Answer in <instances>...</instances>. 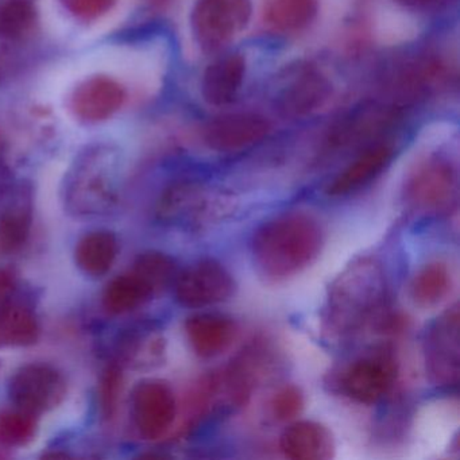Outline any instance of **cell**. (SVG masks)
<instances>
[{"label":"cell","instance_id":"1","mask_svg":"<svg viewBox=\"0 0 460 460\" xmlns=\"http://www.w3.org/2000/svg\"><path fill=\"white\" fill-rule=\"evenodd\" d=\"M323 244L324 233L319 220L304 212H287L255 231L252 262L269 281H287L319 258Z\"/></svg>","mask_w":460,"mask_h":460},{"label":"cell","instance_id":"2","mask_svg":"<svg viewBox=\"0 0 460 460\" xmlns=\"http://www.w3.org/2000/svg\"><path fill=\"white\" fill-rule=\"evenodd\" d=\"M385 295L379 263L371 260L352 263L330 289L323 316L325 332L333 338L354 335L378 311Z\"/></svg>","mask_w":460,"mask_h":460},{"label":"cell","instance_id":"3","mask_svg":"<svg viewBox=\"0 0 460 460\" xmlns=\"http://www.w3.org/2000/svg\"><path fill=\"white\" fill-rule=\"evenodd\" d=\"M119 195V163L107 147L90 149L79 157L64 185V203L71 214L93 217L109 212Z\"/></svg>","mask_w":460,"mask_h":460},{"label":"cell","instance_id":"4","mask_svg":"<svg viewBox=\"0 0 460 460\" xmlns=\"http://www.w3.org/2000/svg\"><path fill=\"white\" fill-rule=\"evenodd\" d=\"M456 196V171L441 157H429L420 163L409 174L403 190L406 207L414 214L428 217L448 212Z\"/></svg>","mask_w":460,"mask_h":460},{"label":"cell","instance_id":"5","mask_svg":"<svg viewBox=\"0 0 460 460\" xmlns=\"http://www.w3.org/2000/svg\"><path fill=\"white\" fill-rule=\"evenodd\" d=\"M252 14V0H196L190 25L201 49L217 52L247 28Z\"/></svg>","mask_w":460,"mask_h":460},{"label":"cell","instance_id":"6","mask_svg":"<svg viewBox=\"0 0 460 460\" xmlns=\"http://www.w3.org/2000/svg\"><path fill=\"white\" fill-rule=\"evenodd\" d=\"M174 297L185 308H207L235 295L233 274L219 261L204 258L179 271L173 282Z\"/></svg>","mask_w":460,"mask_h":460},{"label":"cell","instance_id":"7","mask_svg":"<svg viewBox=\"0 0 460 460\" xmlns=\"http://www.w3.org/2000/svg\"><path fill=\"white\" fill-rule=\"evenodd\" d=\"M397 374V360L392 352L376 349L352 360L341 373L339 386L349 400L373 405L389 394Z\"/></svg>","mask_w":460,"mask_h":460},{"label":"cell","instance_id":"8","mask_svg":"<svg viewBox=\"0 0 460 460\" xmlns=\"http://www.w3.org/2000/svg\"><path fill=\"white\" fill-rule=\"evenodd\" d=\"M66 379L60 370L45 363H31L10 379L9 395L15 408L34 416L58 408L66 395Z\"/></svg>","mask_w":460,"mask_h":460},{"label":"cell","instance_id":"9","mask_svg":"<svg viewBox=\"0 0 460 460\" xmlns=\"http://www.w3.org/2000/svg\"><path fill=\"white\" fill-rule=\"evenodd\" d=\"M425 367L436 386H456L459 381V306L455 304L430 325L424 344Z\"/></svg>","mask_w":460,"mask_h":460},{"label":"cell","instance_id":"10","mask_svg":"<svg viewBox=\"0 0 460 460\" xmlns=\"http://www.w3.org/2000/svg\"><path fill=\"white\" fill-rule=\"evenodd\" d=\"M131 416L139 435L158 440L171 429L177 416L173 390L161 379H145L131 394Z\"/></svg>","mask_w":460,"mask_h":460},{"label":"cell","instance_id":"11","mask_svg":"<svg viewBox=\"0 0 460 460\" xmlns=\"http://www.w3.org/2000/svg\"><path fill=\"white\" fill-rule=\"evenodd\" d=\"M270 123L255 112L219 115L207 123L203 130L204 144L220 153L239 152L254 146L266 138Z\"/></svg>","mask_w":460,"mask_h":460},{"label":"cell","instance_id":"12","mask_svg":"<svg viewBox=\"0 0 460 460\" xmlns=\"http://www.w3.org/2000/svg\"><path fill=\"white\" fill-rule=\"evenodd\" d=\"M126 102L123 85L104 75L88 77L80 83L69 99V109L83 123L104 122L117 114Z\"/></svg>","mask_w":460,"mask_h":460},{"label":"cell","instance_id":"13","mask_svg":"<svg viewBox=\"0 0 460 460\" xmlns=\"http://www.w3.org/2000/svg\"><path fill=\"white\" fill-rule=\"evenodd\" d=\"M193 351L200 358H215L230 349L238 327L231 317L220 314H196L185 323Z\"/></svg>","mask_w":460,"mask_h":460},{"label":"cell","instance_id":"14","mask_svg":"<svg viewBox=\"0 0 460 460\" xmlns=\"http://www.w3.org/2000/svg\"><path fill=\"white\" fill-rule=\"evenodd\" d=\"M279 448L293 460H327L335 454V441L327 427L316 421H295L282 432Z\"/></svg>","mask_w":460,"mask_h":460},{"label":"cell","instance_id":"15","mask_svg":"<svg viewBox=\"0 0 460 460\" xmlns=\"http://www.w3.org/2000/svg\"><path fill=\"white\" fill-rule=\"evenodd\" d=\"M393 155L394 150L387 145L368 147L328 185V195L341 198L370 184L390 165Z\"/></svg>","mask_w":460,"mask_h":460},{"label":"cell","instance_id":"16","mask_svg":"<svg viewBox=\"0 0 460 460\" xmlns=\"http://www.w3.org/2000/svg\"><path fill=\"white\" fill-rule=\"evenodd\" d=\"M246 75V60L241 55H230L214 61L204 72L201 93L214 107L227 106L235 101Z\"/></svg>","mask_w":460,"mask_h":460},{"label":"cell","instance_id":"17","mask_svg":"<svg viewBox=\"0 0 460 460\" xmlns=\"http://www.w3.org/2000/svg\"><path fill=\"white\" fill-rule=\"evenodd\" d=\"M331 93V84L314 69H303L279 98V111L287 117H303L322 106Z\"/></svg>","mask_w":460,"mask_h":460},{"label":"cell","instance_id":"18","mask_svg":"<svg viewBox=\"0 0 460 460\" xmlns=\"http://www.w3.org/2000/svg\"><path fill=\"white\" fill-rule=\"evenodd\" d=\"M317 12V0H263L262 21L277 33L292 34L308 28Z\"/></svg>","mask_w":460,"mask_h":460},{"label":"cell","instance_id":"19","mask_svg":"<svg viewBox=\"0 0 460 460\" xmlns=\"http://www.w3.org/2000/svg\"><path fill=\"white\" fill-rule=\"evenodd\" d=\"M118 254V239L110 231H93L77 242L75 262L90 277H103L111 270Z\"/></svg>","mask_w":460,"mask_h":460},{"label":"cell","instance_id":"20","mask_svg":"<svg viewBox=\"0 0 460 460\" xmlns=\"http://www.w3.org/2000/svg\"><path fill=\"white\" fill-rule=\"evenodd\" d=\"M203 206L201 188L195 182L179 181L161 195L155 214L160 222L166 225H184L193 219Z\"/></svg>","mask_w":460,"mask_h":460},{"label":"cell","instance_id":"21","mask_svg":"<svg viewBox=\"0 0 460 460\" xmlns=\"http://www.w3.org/2000/svg\"><path fill=\"white\" fill-rule=\"evenodd\" d=\"M39 336V320L31 308L18 303L0 306V347L31 346Z\"/></svg>","mask_w":460,"mask_h":460},{"label":"cell","instance_id":"22","mask_svg":"<svg viewBox=\"0 0 460 460\" xmlns=\"http://www.w3.org/2000/svg\"><path fill=\"white\" fill-rule=\"evenodd\" d=\"M452 282L451 270L447 263L440 261L427 263L411 279V298L421 308H433L448 297Z\"/></svg>","mask_w":460,"mask_h":460},{"label":"cell","instance_id":"23","mask_svg":"<svg viewBox=\"0 0 460 460\" xmlns=\"http://www.w3.org/2000/svg\"><path fill=\"white\" fill-rule=\"evenodd\" d=\"M155 297L149 287L133 271L117 277L107 285L103 295V305L112 314H125L139 308Z\"/></svg>","mask_w":460,"mask_h":460},{"label":"cell","instance_id":"24","mask_svg":"<svg viewBox=\"0 0 460 460\" xmlns=\"http://www.w3.org/2000/svg\"><path fill=\"white\" fill-rule=\"evenodd\" d=\"M131 271L152 289L155 296L173 285L179 274L173 258L160 252H147L139 255Z\"/></svg>","mask_w":460,"mask_h":460},{"label":"cell","instance_id":"25","mask_svg":"<svg viewBox=\"0 0 460 460\" xmlns=\"http://www.w3.org/2000/svg\"><path fill=\"white\" fill-rule=\"evenodd\" d=\"M31 212L25 204H15L0 212V252H17L31 234Z\"/></svg>","mask_w":460,"mask_h":460},{"label":"cell","instance_id":"26","mask_svg":"<svg viewBox=\"0 0 460 460\" xmlns=\"http://www.w3.org/2000/svg\"><path fill=\"white\" fill-rule=\"evenodd\" d=\"M37 22V10L31 0H4L0 4V36L21 39L31 33Z\"/></svg>","mask_w":460,"mask_h":460},{"label":"cell","instance_id":"27","mask_svg":"<svg viewBox=\"0 0 460 460\" xmlns=\"http://www.w3.org/2000/svg\"><path fill=\"white\" fill-rule=\"evenodd\" d=\"M37 416L20 408L0 413V441L10 447H22L33 440Z\"/></svg>","mask_w":460,"mask_h":460},{"label":"cell","instance_id":"28","mask_svg":"<svg viewBox=\"0 0 460 460\" xmlns=\"http://www.w3.org/2000/svg\"><path fill=\"white\" fill-rule=\"evenodd\" d=\"M305 398L300 387L287 385L281 387L271 398L270 409L274 419L281 422H289L297 419L304 411Z\"/></svg>","mask_w":460,"mask_h":460},{"label":"cell","instance_id":"29","mask_svg":"<svg viewBox=\"0 0 460 460\" xmlns=\"http://www.w3.org/2000/svg\"><path fill=\"white\" fill-rule=\"evenodd\" d=\"M69 14L76 20L91 22L109 14L118 0H61Z\"/></svg>","mask_w":460,"mask_h":460},{"label":"cell","instance_id":"30","mask_svg":"<svg viewBox=\"0 0 460 460\" xmlns=\"http://www.w3.org/2000/svg\"><path fill=\"white\" fill-rule=\"evenodd\" d=\"M119 385H122V376H120L119 370L114 367L109 368L102 381V403H103L107 416H111L115 405H117Z\"/></svg>","mask_w":460,"mask_h":460},{"label":"cell","instance_id":"31","mask_svg":"<svg viewBox=\"0 0 460 460\" xmlns=\"http://www.w3.org/2000/svg\"><path fill=\"white\" fill-rule=\"evenodd\" d=\"M398 4L411 10H436L447 6L451 0H397Z\"/></svg>","mask_w":460,"mask_h":460},{"label":"cell","instance_id":"32","mask_svg":"<svg viewBox=\"0 0 460 460\" xmlns=\"http://www.w3.org/2000/svg\"><path fill=\"white\" fill-rule=\"evenodd\" d=\"M14 287V279L12 274L6 270H0V306L4 305V301L9 297Z\"/></svg>","mask_w":460,"mask_h":460},{"label":"cell","instance_id":"33","mask_svg":"<svg viewBox=\"0 0 460 460\" xmlns=\"http://www.w3.org/2000/svg\"><path fill=\"white\" fill-rule=\"evenodd\" d=\"M171 0H149V4H152V6L155 7H164L166 6V4H169Z\"/></svg>","mask_w":460,"mask_h":460}]
</instances>
